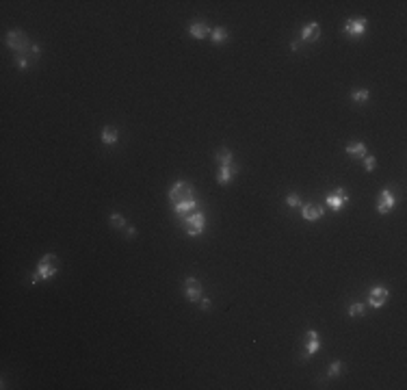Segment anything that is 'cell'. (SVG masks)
<instances>
[{
	"label": "cell",
	"instance_id": "cell-1",
	"mask_svg": "<svg viewBox=\"0 0 407 390\" xmlns=\"http://www.w3.org/2000/svg\"><path fill=\"white\" fill-rule=\"evenodd\" d=\"M7 46L13 52H18V56H28L33 50V43L28 39V35L24 31H9L7 33Z\"/></svg>",
	"mask_w": 407,
	"mask_h": 390
},
{
	"label": "cell",
	"instance_id": "cell-2",
	"mask_svg": "<svg viewBox=\"0 0 407 390\" xmlns=\"http://www.w3.org/2000/svg\"><path fill=\"white\" fill-rule=\"evenodd\" d=\"M56 271H59V258L55 256V254H46V256H41V260L37 262V276H39V280H52V278L56 276Z\"/></svg>",
	"mask_w": 407,
	"mask_h": 390
},
{
	"label": "cell",
	"instance_id": "cell-3",
	"mask_svg": "<svg viewBox=\"0 0 407 390\" xmlns=\"http://www.w3.org/2000/svg\"><path fill=\"white\" fill-rule=\"evenodd\" d=\"M184 228H186L188 237H200L206 230V215L204 213H193L184 219Z\"/></svg>",
	"mask_w": 407,
	"mask_h": 390
},
{
	"label": "cell",
	"instance_id": "cell-4",
	"mask_svg": "<svg viewBox=\"0 0 407 390\" xmlns=\"http://www.w3.org/2000/svg\"><path fill=\"white\" fill-rule=\"evenodd\" d=\"M195 195V191H193V186L188 185V182H176V185L171 186V191H169V200L173 202V204H180L184 200H191V197Z\"/></svg>",
	"mask_w": 407,
	"mask_h": 390
},
{
	"label": "cell",
	"instance_id": "cell-5",
	"mask_svg": "<svg viewBox=\"0 0 407 390\" xmlns=\"http://www.w3.org/2000/svg\"><path fill=\"white\" fill-rule=\"evenodd\" d=\"M325 202H327V206L332 210H336V213H340L342 208L349 204V193H347V189H342V186H338L336 191H332L327 197H325Z\"/></svg>",
	"mask_w": 407,
	"mask_h": 390
},
{
	"label": "cell",
	"instance_id": "cell-6",
	"mask_svg": "<svg viewBox=\"0 0 407 390\" xmlns=\"http://www.w3.org/2000/svg\"><path fill=\"white\" fill-rule=\"evenodd\" d=\"M396 204V197L390 189H381L379 197H377V213L379 215H388Z\"/></svg>",
	"mask_w": 407,
	"mask_h": 390
},
{
	"label": "cell",
	"instance_id": "cell-7",
	"mask_svg": "<svg viewBox=\"0 0 407 390\" xmlns=\"http://www.w3.org/2000/svg\"><path fill=\"white\" fill-rule=\"evenodd\" d=\"M366 26H368L366 18H351V20H347V24H345V33L357 39V37H364Z\"/></svg>",
	"mask_w": 407,
	"mask_h": 390
},
{
	"label": "cell",
	"instance_id": "cell-8",
	"mask_svg": "<svg viewBox=\"0 0 407 390\" xmlns=\"http://www.w3.org/2000/svg\"><path fill=\"white\" fill-rule=\"evenodd\" d=\"M390 297V291L386 286H372L370 293H368V306L372 308H381Z\"/></svg>",
	"mask_w": 407,
	"mask_h": 390
},
{
	"label": "cell",
	"instance_id": "cell-9",
	"mask_svg": "<svg viewBox=\"0 0 407 390\" xmlns=\"http://www.w3.org/2000/svg\"><path fill=\"white\" fill-rule=\"evenodd\" d=\"M184 295H186L188 301L202 299V284L197 282V278H186V280H184Z\"/></svg>",
	"mask_w": 407,
	"mask_h": 390
},
{
	"label": "cell",
	"instance_id": "cell-10",
	"mask_svg": "<svg viewBox=\"0 0 407 390\" xmlns=\"http://www.w3.org/2000/svg\"><path fill=\"white\" fill-rule=\"evenodd\" d=\"M325 213L323 206H316V204H303L301 206V217L305 221H318Z\"/></svg>",
	"mask_w": 407,
	"mask_h": 390
},
{
	"label": "cell",
	"instance_id": "cell-11",
	"mask_svg": "<svg viewBox=\"0 0 407 390\" xmlns=\"http://www.w3.org/2000/svg\"><path fill=\"white\" fill-rule=\"evenodd\" d=\"M318 349H321V338H318V332L316 330H308V340H305V358L314 355Z\"/></svg>",
	"mask_w": 407,
	"mask_h": 390
},
{
	"label": "cell",
	"instance_id": "cell-12",
	"mask_svg": "<svg viewBox=\"0 0 407 390\" xmlns=\"http://www.w3.org/2000/svg\"><path fill=\"white\" fill-rule=\"evenodd\" d=\"M318 37H321V24L318 22H308L303 26V31H301V39L303 41H316Z\"/></svg>",
	"mask_w": 407,
	"mask_h": 390
},
{
	"label": "cell",
	"instance_id": "cell-13",
	"mask_svg": "<svg viewBox=\"0 0 407 390\" xmlns=\"http://www.w3.org/2000/svg\"><path fill=\"white\" fill-rule=\"evenodd\" d=\"M236 171H239V167H236V165H223L219 169V173H217V182H219V185H230Z\"/></svg>",
	"mask_w": 407,
	"mask_h": 390
},
{
	"label": "cell",
	"instance_id": "cell-14",
	"mask_svg": "<svg viewBox=\"0 0 407 390\" xmlns=\"http://www.w3.org/2000/svg\"><path fill=\"white\" fill-rule=\"evenodd\" d=\"M195 208H197V200H195V197H191V200H184V202H180V204H176V217L184 219V217H186V213H193Z\"/></svg>",
	"mask_w": 407,
	"mask_h": 390
},
{
	"label": "cell",
	"instance_id": "cell-15",
	"mask_svg": "<svg viewBox=\"0 0 407 390\" xmlns=\"http://www.w3.org/2000/svg\"><path fill=\"white\" fill-rule=\"evenodd\" d=\"M117 141H119V130L115 126H104V130H102V143L104 146H113Z\"/></svg>",
	"mask_w": 407,
	"mask_h": 390
},
{
	"label": "cell",
	"instance_id": "cell-16",
	"mask_svg": "<svg viewBox=\"0 0 407 390\" xmlns=\"http://www.w3.org/2000/svg\"><path fill=\"white\" fill-rule=\"evenodd\" d=\"M188 33H191V37H195V39H204L206 35H210V28L206 26V22H193L191 26H188Z\"/></svg>",
	"mask_w": 407,
	"mask_h": 390
},
{
	"label": "cell",
	"instance_id": "cell-17",
	"mask_svg": "<svg viewBox=\"0 0 407 390\" xmlns=\"http://www.w3.org/2000/svg\"><path fill=\"white\" fill-rule=\"evenodd\" d=\"M210 39L215 46H223V43H227V39H230V35H227V31L223 26H217L210 31Z\"/></svg>",
	"mask_w": 407,
	"mask_h": 390
},
{
	"label": "cell",
	"instance_id": "cell-18",
	"mask_svg": "<svg viewBox=\"0 0 407 390\" xmlns=\"http://www.w3.org/2000/svg\"><path fill=\"white\" fill-rule=\"evenodd\" d=\"M347 154H351V156H355V158H364L366 156L364 141H351V143H347Z\"/></svg>",
	"mask_w": 407,
	"mask_h": 390
},
{
	"label": "cell",
	"instance_id": "cell-19",
	"mask_svg": "<svg viewBox=\"0 0 407 390\" xmlns=\"http://www.w3.org/2000/svg\"><path fill=\"white\" fill-rule=\"evenodd\" d=\"M351 98H353V102L364 104V102H368L370 93H368V89H364V87H355V89L351 91Z\"/></svg>",
	"mask_w": 407,
	"mask_h": 390
},
{
	"label": "cell",
	"instance_id": "cell-20",
	"mask_svg": "<svg viewBox=\"0 0 407 390\" xmlns=\"http://www.w3.org/2000/svg\"><path fill=\"white\" fill-rule=\"evenodd\" d=\"M215 158H217V163H219L221 167H223V165H234V163H232V161H234V156H232V152L225 150V148H223V150L217 152Z\"/></svg>",
	"mask_w": 407,
	"mask_h": 390
},
{
	"label": "cell",
	"instance_id": "cell-21",
	"mask_svg": "<svg viewBox=\"0 0 407 390\" xmlns=\"http://www.w3.org/2000/svg\"><path fill=\"white\" fill-rule=\"evenodd\" d=\"M286 204H288L290 208H301L303 202H301V197H299V193H288L286 195Z\"/></svg>",
	"mask_w": 407,
	"mask_h": 390
},
{
	"label": "cell",
	"instance_id": "cell-22",
	"mask_svg": "<svg viewBox=\"0 0 407 390\" xmlns=\"http://www.w3.org/2000/svg\"><path fill=\"white\" fill-rule=\"evenodd\" d=\"M342 371H345V364H342L340 360H336V362H332V364H329L327 375H329V377H338V375H340Z\"/></svg>",
	"mask_w": 407,
	"mask_h": 390
},
{
	"label": "cell",
	"instance_id": "cell-23",
	"mask_svg": "<svg viewBox=\"0 0 407 390\" xmlns=\"http://www.w3.org/2000/svg\"><path fill=\"white\" fill-rule=\"evenodd\" d=\"M362 315H364V303H353L349 308V316H353V319H360Z\"/></svg>",
	"mask_w": 407,
	"mask_h": 390
},
{
	"label": "cell",
	"instance_id": "cell-24",
	"mask_svg": "<svg viewBox=\"0 0 407 390\" xmlns=\"http://www.w3.org/2000/svg\"><path fill=\"white\" fill-rule=\"evenodd\" d=\"M111 225H113V228H124L126 225V221H124V217L119 215V213H111Z\"/></svg>",
	"mask_w": 407,
	"mask_h": 390
},
{
	"label": "cell",
	"instance_id": "cell-25",
	"mask_svg": "<svg viewBox=\"0 0 407 390\" xmlns=\"http://www.w3.org/2000/svg\"><path fill=\"white\" fill-rule=\"evenodd\" d=\"M362 161H364V167H366V171H375V167H377V158L375 156H366L362 158Z\"/></svg>",
	"mask_w": 407,
	"mask_h": 390
},
{
	"label": "cell",
	"instance_id": "cell-26",
	"mask_svg": "<svg viewBox=\"0 0 407 390\" xmlns=\"http://www.w3.org/2000/svg\"><path fill=\"white\" fill-rule=\"evenodd\" d=\"M16 63H18V67H20V70H26V67H28L26 56H16Z\"/></svg>",
	"mask_w": 407,
	"mask_h": 390
},
{
	"label": "cell",
	"instance_id": "cell-27",
	"mask_svg": "<svg viewBox=\"0 0 407 390\" xmlns=\"http://www.w3.org/2000/svg\"><path fill=\"white\" fill-rule=\"evenodd\" d=\"M200 306H202V310H208V308H210V299H208V297H204V299L200 301Z\"/></svg>",
	"mask_w": 407,
	"mask_h": 390
},
{
	"label": "cell",
	"instance_id": "cell-28",
	"mask_svg": "<svg viewBox=\"0 0 407 390\" xmlns=\"http://www.w3.org/2000/svg\"><path fill=\"white\" fill-rule=\"evenodd\" d=\"M128 237H130V239L137 237V228H134V225H130V228H128Z\"/></svg>",
	"mask_w": 407,
	"mask_h": 390
}]
</instances>
